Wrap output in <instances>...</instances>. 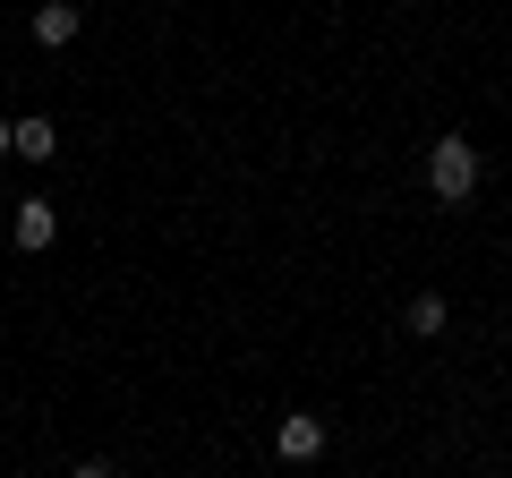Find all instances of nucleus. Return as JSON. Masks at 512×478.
<instances>
[{"label":"nucleus","instance_id":"f257e3e1","mask_svg":"<svg viewBox=\"0 0 512 478\" xmlns=\"http://www.w3.org/2000/svg\"><path fill=\"white\" fill-rule=\"evenodd\" d=\"M427 188H436L444 205H461L478 188V146L470 137H436V146H427Z\"/></svg>","mask_w":512,"mask_h":478},{"label":"nucleus","instance_id":"f03ea898","mask_svg":"<svg viewBox=\"0 0 512 478\" xmlns=\"http://www.w3.org/2000/svg\"><path fill=\"white\" fill-rule=\"evenodd\" d=\"M274 453L282 461H316L325 453V419H316V410H291V419L274 427Z\"/></svg>","mask_w":512,"mask_h":478},{"label":"nucleus","instance_id":"7ed1b4c3","mask_svg":"<svg viewBox=\"0 0 512 478\" xmlns=\"http://www.w3.org/2000/svg\"><path fill=\"white\" fill-rule=\"evenodd\" d=\"M52 239H60V214L43 197H18V248L35 257V248H52Z\"/></svg>","mask_w":512,"mask_h":478},{"label":"nucleus","instance_id":"20e7f679","mask_svg":"<svg viewBox=\"0 0 512 478\" xmlns=\"http://www.w3.org/2000/svg\"><path fill=\"white\" fill-rule=\"evenodd\" d=\"M9 146H18L26 163H52V146H60V129H52V120H18V129H9Z\"/></svg>","mask_w":512,"mask_h":478},{"label":"nucleus","instance_id":"39448f33","mask_svg":"<svg viewBox=\"0 0 512 478\" xmlns=\"http://www.w3.org/2000/svg\"><path fill=\"white\" fill-rule=\"evenodd\" d=\"M35 35L43 43H69L77 35V0H43V9H35Z\"/></svg>","mask_w":512,"mask_h":478},{"label":"nucleus","instance_id":"423d86ee","mask_svg":"<svg viewBox=\"0 0 512 478\" xmlns=\"http://www.w3.org/2000/svg\"><path fill=\"white\" fill-rule=\"evenodd\" d=\"M444 316H453V308H444L436 291H419V299H410V333H444Z\"/></svg>","mask_w":512,"mask_h":478},{"label":"nucleus","instance_id":"0eeeda50","mask_svg":"<svg viewBox=\"0 0 512 478\" xmlns=\"http://www.w3.org/2000/svg\"><path fill=\"white\" fill-rule=\"evenodd\" d=\"M69 478H120V470H111V461H77Z\"/></svg>","mask_w":512,"mask_h":478},{"label":"nucleus","instance_id":"6e6552de","mask_svg":"<svg viewBox=\"0 0 512 478\" xmlns=\"http://www.w3.org/2000/svg\"><path fill=\"white\" fill-rule=\"evenodd\" d=\"M0 154H9V120H0Z\"/></svg>","mask_w":512,"mask_h":478}]
</instances>
